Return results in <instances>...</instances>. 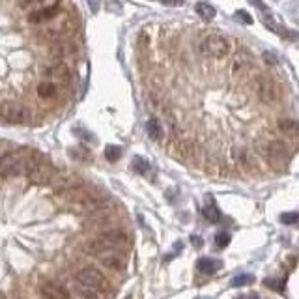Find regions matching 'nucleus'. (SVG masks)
I'll use <instances>...</instances> for the list:
<instances>
[{
    "mask_svg": "<svg viewBox=\"0 0 299 299\" xmlns=\"http://www.w3.org/2000/svg\"><path fill=\"white\" fill-rule=\"evenodd\" d=\"M45 161L43 155L34 150L22 148L19 152H10L0 157V174L10 178V176H22L32 169L34 165Z\"/></svg>",
    "mask_w": 299,
    "mask_h": 299,
    "instance_id": "1",
    "label": "nucleus"
},
{
    "mask_svg": "<svg viewBox=\"0 0 299 299\" xmlns=\"http://www.w3.org/2000/svg\"><path fill=\"white\" fill-rule=\"evenodd\" d=\"M0 118L13 125H30L34 120V112L25 105L8 101L0 105Z\"/></svg>",
    "mask_w": 299,
    "mask_h": 299,
    "instance_id": "2",
    "label": "nucleus"
},
{
    "mask_svg": "<svg viewBox=\"0 0 299 299\" xmlns=\"http://www.w3.org/2000/svg\"><path fill=\"white\" fill-rule=\"evenodd\" d=\"M129 243V239L124 232H120V230H109V232H105V234L99 236L96 241L88 245V252H92V255H98L99 250H105V249H122V247H127Z\"/></svg>",
    "mask_w": 299,
    "mask_h": 299,
    "instance_id": "3",
    "label": "nucleus"
},
{
    "mask_svg": "<svg viewBox=\"0 0 299 299\" xmlns=\"http://www.w3.org/2000/svg\"><path fill=\"white\" fill-rule=\"evenodd\" d=\"M200 53L208 58H224L230 53L228 39L221 34H210L200 41Z\"/></svg>",
    "mask_w": 299,
    "mask_h": 299,
    "instance_id": "4",
    "label": "nucleus"
},
{
    "mask_svg": "<svg viewBox=\"0 0 299 299\" xmlns=\"http://www.w3.org/2000/svg\"><path fill=\"white\" fill-rule=\"evenodd\" d=\"M73 30V22L65 13H58L53 21L47 22V27L41 30V36L47 39H55L60 41V38H64L65 34H70Z\"/></svg>",
    "mask_w": 299,
    "mask_h": 299,
    "instance_id": "5",
    "label": "nucleus"
},
{
    "mask_svg": "<svg viewBox=\"0 0 299 299\" xmlns=\"http://www.w3.org/2000/svg\"><path fill=\"white\" fill-rule=\"evenodd\" d=\"M55 176H56V170L53 169L49 163H45V161L34 165L32 169L27 172V178L30 179V183H34V185H51V181L55 179Z\"/></svg>",
    "mask_w": 299,
    "mask_h": 299,
    "instance_id": "6",
    "label": "nucleus"
},
{
    "mask_svg": "<svg viewBox=\"0 0 299 299\" xmlns=\"http://www.w3.org/2000/svg\"><path fill=\"white\" fill-rule=\"evenodd\" d=\"M267 159H269V163H271L273 167H277V169L288 167V159H290L288 146H286L283 141H271L267 144Z\"/></svg>",
    "mask_w": 299,
    "mask_h": 299,
    "instance_id": "7",
    "label": "nucleus"
},
{
    "mask_svg": "<svg viewBox=\"0 0 299 299\" xmlns=\"http://www.w3.org/2000/svg\"><path fill=\"white\" fill-rule=\"evenodd\" d=\"M256 94H258V99L262 103H273L279 96L277 84L269 75H260L256 79Z\"/></svg>",
    "mask_w": 299,
    "mask_h": 299,
    "instance_id": "8",
    "label": "nucleus"
},
{
    "mask_svg": "<svg viewBox=\"0 0 299 299\" xmlns=\"http://www.w3.org/2000/svg\"><path fill=\"white\" fill-rule=\"evenodd\" d=\"M45 77L49 79V82H55V84H70L71 70L65 62H56L45 70Z\"/></svg>",
    "mask_w": 299,
    "mask_h": 299,
    "instance_id": "9",
    "label": "nucleus"
},
{
    "mask_svg": "<svg viewBox=\"0 0 299 299\" xmlns=\"http://www.w3.org/2000/svg\"><path fill=\"white\" fill-rule=\"evenodd\" d=\"M77 283H81L84 288H101L105 284L103 275L96 267H82L81 271L75 275Z\"/></svg>",
    "mask_w": 299,
    "mask_h": 299,
    "instance_id": "10",
    "label": "nucleus"
},
{
    "mask_svg": "<svg viewBox=\"0 0 299 299\" xmlns=\"http://www.w3.org/2000/svg\"><path fill=\"white\" fill-rule=\"evenodd\" d=\"M99 262L103 264L105 267L109 269H114V271H120V269H125V256L116 249H105L99 250L98 255Z\"/></svg>",
    "mask_w": 299,
    "mask_h": 299,
    "instance_id": "11",
    "label": "nucleus"
},
{
    "mask_svg": "<svg viewBox=\"0 0 299 299\" xmlns=\"http://www.w3.org/2000/svg\"><path fill=\"white\" fill-rule=\"evenodd\" d=\"M58 13H62V11H60V4H53V6H47V8L32 10L27 15V19H28V22H32V25H41V22L53 21Z\"/></svg>",
    "mask_w": 299,
    "mask_h": 299,
    "instance_id": "12",
    "label": "nucleus"
},
{
    "mask_svg": "<svg viewBox=\"0 0 299 299\" xmlns=\"http://www.w3.org/2000/svg\"><path fill=\"white\" fill-rule=\"evenodd\" d=\"M41 295H43L45 299H70L67 290L56 283H45L43 286H41Z\"/></svg>",
    "mask_w": 299,
    "mask_h": 299,
    "instance_id": "13",
    "label": "nucleus"
},
{
    "mask_svg": "<svg viewBox=\"0 0 299 299\" xmlns=\"http://www.w3.org/2000/svg\"><path fill=\"white\" fill-rule=\"evenodd\" d=\"M223 267V262L221 260H215V258H198L196 262V271L202 273V275H213V273H217L219 269Z\"/></svg>",
    "mask_w": 299,
    "mask_h": 299,
    "instance_id": "14",
    "label": "nucleus"
},
{
    "mask_svg": "<svg viewBox=\"0 0 299 299\" xmlns=\"http://www.w3.org/2000/svg\"><path fill=\"white\" fill-rule=\"evenodd\" d=\"M38 96L41 99H55L58 96V86H56L55 82H49V81L41 82L38 86Z\"/></svg>",
    "mask_w": 299,
    "mask_h": 299,
    "instance_id": "15",
    "label": "nucleus"
},
{
    "mask_svg": "<svg viewBox=\"0 0 299 299\" xmlns=\"http://www.w3.org/2000/svg\"><path fill=\"white\" fill-rule=\"evenodd\" d=\"M196 13L200 15L202 21H213V17H215V8H213L212 4H208V2H196L195 6Z\"/></svg>",
    "mask_w": 299,
    "mask_h": 299,
    "instance_id": "16",
    "label": "nucleus"
},
{
    "mask_svg": "<svg viewBox=\"0 0 299 299\" xmlns=\"http://www.w3.org/2000/svg\"><path fill=\"white\" fill-rule=\"evenodd\" d=\"M75 53V45L73 43H60V41H56L55 45H53V49H51V55L56 56V58H64V56H70Z\"/></svg>",
    "mask_w": 299,
    "mask_h": 299,
    "instance_id": "17",
    "label": "nucleus"
},
{
    "mask_svg": "<svg viewBox=\"0 0 299 299\" xmlns=\"http://www.w3.org/2000/svg\"><path fill=\"white\" fill-rule=\"evenodd\" d=\"M146 131H148V135H150V139H153V141H161V139H163V127H161L157 118L148 120Z\"/></svg>",
    "mask_w": 299,
    "mask_h": 299,
    "instance_id": "18",
    "label": "nucleus"
},
{
    "mask_svg": "<svg viewBox=\"0 0 299 299\" xmlns=\"http://www.w3.org/2000/svg\"><path fill=\"white\" fill-rule=\"evenodd\" d=\"M279 129L283 131L284 135L295 136V133H297V122L292 118H281L279 120Z\"/></svg>",
    "mask_w": 299,
    "mask_h": 299,
    "instance_id": "19",
    "label": "nucleus"
},
{
    "mask_svg": "<svg viewBox=\"0 0 299 299\" xmlns=\"http://www.w3.org/2000/svg\"><path fill=\"white\" fill-rule=\"evenodd\" d=\"M252 283H255V277L250 273H239L238 277H234L230 281V286L232 288H243V286H249Z\"/></svg>",
    "mask_w": 299,
    "mask_h": 299,
    "instance_id": "20",
    "label": "nucleus"
},
{
    "mask_svg": "<svg viewBox=\"0 0 299 299\" xmlns=\"http://www.w3.org/2000/svg\"><path fill=\"white\" fill-rule=\"evenodd\" d=\"M53 4H60L58 0H19V6L21 8H47V6H53Z\"/></svg>",
    "mask_w": 299,
    "mask_h": 299,
    "instance_id": "21",
    "label": "nucleus"
},
{
    "mask_svg": "<svg viewBox=\"0 0 299 299\" xmlns=\"http://www.w3.org/2000/svg\"><path fill=\"white\" fill-rule=\"evenodd\" d=\"M204 217L210 221V223H219L221 221V212H219V208L215 206V202L210 200V206L204 208Z\"/></svg>",
    "mask_w": 299,
    "mask_h": 299,
    "instance_id": "22",
    "label": "nucleus"
},
{
    "mask_svg": "<svg viewBox=\"0 0 299 299\" xmlns=\"http://www.w3.org/2000/svg\"><path fill=\"white\" fill-rule=\"evenodd\" d=\"M131 169L135 170V172H139V174H146L148 169H150V163H148L146 159L135 157L133 161H131Z\"/></svg>",
    "mask_w": 299,
    "mask_h": 299,
    "instance_id": "23",
    "label": "nucleus"
},
{
    "mask_svg": "<svg viewBox=\"0 0 299 299\" xmlns=\"http://www.w3.org/2000/svg\"><path fill=\"white\" fill-rule=\"evenodd\" d=\"M120 155H122V148L120 146H107L105 148V157L109 159V161H118Z\"/></svg>",
    "mask_w": 299,
    "mask_h": 299,
    "instance_id": "24",
    "label": "nucleus"
},
{
    "mask_svg": "<svg viewBox=\"0 0 299 299\" xmlns=\"http://www.w3.org/2000/svg\"><path fill=\"white\" fill-rule=\"evenodd\" d=\"M264 284L269 286V288H273V290H277V292H283L284 290V281L283 279H266Z\"/></svg>",
    "mask_w": 299,
    "mask_h": 299,
    "instance_id": "25",
    "label": "nucleus"
},
{
    "mask_svg": "<svg viewBox=\"0 0 299 299\" xmlns=\"http://www.w3.org/2000/svg\"><path fill=\"white\" fill-rule=\"evenodd\" d=\"M215 243H217L219 249H224V247L230 243V234L228 232H219V234L215 236Z\"/></svg>",
    "mask_w": 299,
    "mask_h": 299,
    "instance_id": "26",
    "label": "nucleus"
},
{
    "mask_svg": "<svg viewBox=\"0 0 299 299\" xmlns=\"http://www.w3.org/2000/svg\"><path fill=\"white\" fill-rule=\"evenodd\" d=\"M71 155L77 159H81V161H88V159H90V153H88V150H84V148H73V150H71Z\"/></svg>",
    "mask_w": 299,
    "mask_h": 299,
    "instance_id": "27",
    "label": "nucleus"
},
{
    "mask_svg": "<svg viewBox=\"0 0 299 299\" xmlns=\"http://www.w3.org/2000/svg\"><path fill=\"white\" fill-rule=\"evenodd\" d=\"M297 219H299V215L295 212H288V213H284V215H281V221H283L284 224H295L297 223Z\"/></svg>",
    "mask_w": 299,
    "mask_h": 299,
    "instance_id": "28",
    "label": "nucleus"
},
{
    "mask_svg": "<svg viewBox=\"0 0 299 299\" xmlns=\"http://www.w3.org/2000/svg\"><path fill=\"white\" fill-rule=\"evenodd\" d=\"M234 19L236 21H241V22H245V25H250V22H252V17L249 15V13H247V11H236L234 13Z\"/></svg>",
    "mask_w": 299,
    "mask_h": 299,
    "instance_id": "29",
    "label": "nucleus"
},
{
    "mask_svg": "<svg viewBox=\"0 0 299 299\" xmlns=\"http://www.w3.org/2000/svg\"><path fill=\"white\" fill-rule=\"evenodd\" d=\"M249 2H250V4H252V6H256V8H258V10H260V11H264L266 15H269V8H267V6L264 4L262 0H249Z\"/></svg>",
    "mask_w": 299,
    "mask_h": 299,
    "instance_id": "30",
    "label": "nucleus"
},
{
    "mask_svg": "<svg viewBox=\"0 0 299 299\" xmlns=\"http://www.w3.org/2000/svg\"><path fill=\"white\" fill-rule=\"evenodd\" d=\"M165 6H172V8H179V6H183V0H161Z\"/></svg>",
    "mask_w": 299,
    "mask_h": 299,
    "instance_id": "31",
    "label": "nucleus"
},
{
    "mask_svg": "<svg viewBox=\"0 0 299 299\" xmlns=\"http://www.w3.org/2000/svg\"><path fill=\"white\" fill-rule=\"evenodd\" d=\"M264 60H266L267 64H277V60H275V55H269V53H264Z\"/></svg>",
    "mask_w": 299,
    "mask_h": 299,
    "instance_id": "32",
    "label": "nucleus"
},
{
    "mask_svg": "<svg viewBox=\"0 0 299 299\" xmlns=\"http://www.w3.org/2000/svg\"><path fill=\"white\" fill-rule=\"evenodd\" d=\"M191 241H193V243H195L196 247H202V239L198 238V236H193V238H191Z\"/></svg>",
    "mask_w": 299,
    "mask_h": 299,
    "instance_id": "33",
    "label": "nucleus"
},
{
    "mask_svg": "<svg viewBox=\"0 0 299 299\" xmlns=\"http://www.w3.org/2000/svg\"><path fill=\"white\" fill-rule=\"evenodd\" d=\"M236 299H258V295L256 294H245V295H239V297Z\"/></svg>",
    "mask_w": 299,
    "mask_h": 299,
    "instance_id": "34",
    "label": "nucleus"
},
{
    "mask_svg": "<svg viewBox=\"0 0 299 299\" xmlns=\"http://www.w3.org/2000/svg\"><path fill=\"white\" fill-rule=\"evenodd\" d=\"M4 148H6V144H4V142H0V157H2V155H6Z\"/></svg>",
    "mask_w": 299,
    "mask_h": 299,
    "instance_id": "35",
    "label": "nucleus"
},
{
    "mask_svg": "<svg viewBox=\"0 0 299 299\" xmlns=\"http://www.w3.org/2000/svg\"><path fill=\"white\" fill-rule=\"evenodd\" d=\"M198 299H210V297H198Z\"/></svg>",
    "mask_w": 299,
    "mask_h": 299,
    "instance_id": "36",
    "label": "nucleus"
}]
</instances>
